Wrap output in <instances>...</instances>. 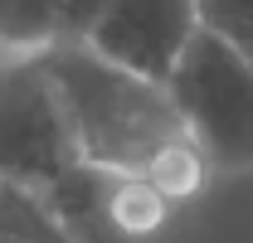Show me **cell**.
Listing matches in <instances>:
<instances>
[{
  "label": "cell",
  "instance_id": "cell-1",
  "mask_svg": "<svg viewBox=\"0 0 253 243\" xmlns=\"http://www.w3.org/2000/svg\"><path fill=\"white\" fill-rule=\"evenodd\" d=\"M39 59L49 63L63 92L83 161L141 175L161 146L185 136V122L175 112L166 83H151L122 63H107L88 44H54Z\"/></svg>",
  "mask_w": 253,
  "mask_h": 243
},
{
  "label": "cell",
  "instance_id": "cell-2",
  "mask_svg": "<svg viewBox=\"0 0 253 243\" xmlns=\"http://www.w3.org/2000/svg\"><path fill=\"white\" fill-rule=\"evenodd\" d=\"M166 92L214 170H253V63L210 30H195Z\"/></svg>",
  "mask_w": 253,
  "mask_h": 243
},
{
  "label": "cell",
  "instance_id": "cell-3",
  "mask_svg": "<svg viewBox=\"0 0 253 243\" xmlns=\"http://www.w3.org/2000/svg\"><path fill=\"white\" fill-rule=\"evenodd\" d=\"M63 92L39 54H0V180L44 190L78 165Z\"/></svg>",
  "mask_w": 253,
  "mask_h": 243
},
{
  "label": "cell",
  "instance_id": "cell-4",
  "mask_svg": "<svg viewBox=\"0 0 253 243\" xmlns=\"http://www.w3.org/2000/svg\"><path fill=\"white\" fill-rule=\"evenodd\" d=\"M195 30H200L195 0H107L102 20L83 44L107 63H122L151 83H166Z\"/></svg>",
  "mask_w": 253,
  "mask_h": 243
},
{
  "label": "cell",
  "instance_id": "cell-5",
  "mask_svg": "<svg viewBox=\"0 0 253 243\" xmlns=\"http://www.w3.org/2000/svg\"><path fill=\"white\" fill-rule=\"evenodd\" d=\"M141 175L156 185V190L166 195V200H170V204H185V200H195V195H200L205 185L214 180L219 170L210 165L205 146H200V141H195V136L185 131V136H175L170 146H161V151L151 156V165H146Z\"/></svg>",
  "mask_w": 253,
  "mask_h": 243
},
{
  "label": "cell",
  "instance_id": "cell-6",
  "mask_svg": "<svg viewBox=\"0 0 253 243\" xmlns=\"http://www.w3.org/2000/svg\"><path fill=\"white\" fill-rule=\"evenodd\" d=\"M59 44V0H0V54H44Z\"/></svg>",
  "mask_w": 253,
  "mask_h": 243
},
{
  "label": "cell",
  "instance_id": "cell-7",
  "mask_svg": "<svg viewBox=\"0 0 253 243\" xmlns=\"http://www.w3.org/2000/svg\"><path fill=\"white\" fill-rule=\"evenodd\" d=\"M0 243H68L54 214L44 209L39 190L0 180Z\"/></svg>",
  "mask_w": 253,
  "mask_h": 243
},
{
  "label": "cell",
  "instance_id": "cell-8",
  "mask_svg": "<svg viewBox=\"0 0 253 243\" xmlns=\"http://www.w3.org/2000/svg\"><path fill=\"white\" fill-rule=\"evenodd\" d=\"M195 15H200V30H210L253 63V0H195Z\"/></svg>",
  "mask_w": 253,
  "mask_h": 243
},
{
  "label": "cell",
  "instance_id": "cell-9",
  "mask_svg": "<svg viewBox=\"0 0 253 243\" xmlns=\"http://www.w3.org/2000/svg\"><path fill=\"white\" fill-rule=\"evenodd\" d=\"M107 0H59V44H83L102 20Z\"/></svg>",
  "mask_w": 253,
  "mask_h": 243
}]
</instances>
